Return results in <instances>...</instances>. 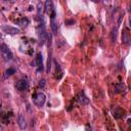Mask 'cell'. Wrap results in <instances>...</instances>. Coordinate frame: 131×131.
Masks as SVG:
<instances>
[{
	"mask_svg": "<svg viewBox=\"0 0 131 131\" xmlns=\"http://www.w3.org/2000/svg\"><path fill=\"white\" fill-rule=\"evenodd\" d=\"M0 51L2 53V56L5 61H11L14 55H12V52L10 51V49L7 47V45L5 44H1L0 45Z\"/></svg>",
	"mask_w": 131,
	"mask_h": 131,
	"instance_id": "7a4b0ae2",
	"label": "cell"
},
{
	"mask_svg": "<svg viewBox=\"0 0 131 131\" xmlns=\"http://www.w3.org/2000/svg\"><path fill=\"white\" fill-rule=\"evenodd\" d=\"M19 126L22 130H25L27 128V121H26L25 117L23 116V115H21V116L19 117Z\"/></svg>",
	"mask_w": 131,
	"mask_h": 131,
	"instance_id": "52a82bcc",
	"label": "cell"
},
{
	"mask_svg": "<svg viewBox=\"0 0 131 131\" xmlns=\"http://www.w3.org/2000/svg\"><path fill=\"white\" fill-rule=\"evenodd\" d=\"M122 19H123V16H122V15H120L119 19H118V26H120V25H121V22H122Z\"/></svg>",
	"mask_w": 131,
	"mask_h": 131,
	"instance_id": "d6986e66",
	"label": "cell"
},
{
	"mask_svg": "<svg viewBox=\"0 0 131 131\" xmlns=\"http://www.w3.org/2000/svg\"><path fill=\"white\" fill-rule=\"evenodd\" d=\"M51 29H52V31H53L54 33L56 32V24H55V22H54V19H51Z\"/></svg>",
	"mask_w": 131,
	"mask_h": 131,
	"instance_id": "9a60e30c",
	"label": "cell"
},
{
	"mask_svg": "<svg viewBox=\"0 0 131 131\" xmlns=\"http://www.w3.org/2000/svg\"><path fill=\"white\" fill-rule=\"evenodd\" d=\"M111 38H112L113 42H116V40H117V28H114L112 30V33H111Z\"/></svg>",
	"mask_w": 131,
	"mask_h": 131,
	"instance_id": "4fadbf2b",
	"label": "cell"
},
{
	"mask_svg": "<svg viewBox=\"0 0 131 131\" xmlns=\"http://www.w3.org/2000/svg\"><path fill=\"white\" fill-rule=\"evenodd\" d=\"M39 86L40 87H44L45 86V79L40 80V83H39Z\"/></svg>",
	"mask_w": 131,
	"mask_h": 131,
	"instance_id": "ac0fdd59",
	"label": "cell"
},
{
	"mask_svg": "<svg viewBox=\"0 0 131 131\" xmlns=\"http://www.w3.org/2000/svg\"><path fill=\"white\" fill-rule=\"evenodd\" d=\"M44 8H45V12H46L47 14H50L52 12V10H53V6H52V2L50 0H47V1L45 2Z\"/></svg>",
	"mask_w": 131,
	"mask_h": 131,
	"instance_id": "ba28073f",
	"label": "cell"
},
{
	"mask_svg": "<svg viewBox=\"0 0 131 131\" xmlns=\"http://www.w3.org/2000/svg\"><path fill=\"white\" fill-rule=\"evenodd\" d=\"M32 98H33V101H34V103L37 107H39V108L43 107L44 103H45V100H46V96H45V94L42 93V92L35 93L34 95H33Z\"/></svg>",
	"mask_w": 131,
	"mask_h": 131,
	"instance_id": "6da1fadb",
	"label": "cell"
},
{
	"mask_svg": "<svg viewBox=\"0 0 131 131\" xmlns=\"http://www.w3.org/2000/svg\"><path fill=\"white\" fill-rule=\"evenodd\" d=\"M28 87H29V82L27 79H21L18 83H16V89L18 90L24 91V90L27 89Z\"/></svg>",
	"mask_w": 131,
	"mask_h": 131,
	"instance_id": "277c9868",
	"label": "cell"
},
{
	"mask_svg": "<svg viewBox=\"0 0 131 131\" xmlns=\"http://www.w3.org/2000/svg\"><path fill=\"white\" fill-rule=\"evenodd\" d=\"M1 30L4 31V33H6V34H9V35H16V34H19V29L14 28V27H10V26H2Z\"/></svg>",
	"mask_w": 131,
	"mask_h": 131,
	"instance_id": "3957f363",
	"label": "cell"
},
{
	"mask_svg": "<svg viewBox=\"0 0 131 131\" xmlns=\"http://www.w3.org/2000/svg\"><path fill=\"white\" fill-rule=\"evenodd\" d=\"M122 40H123V43L124 44H129V36H128V33H127V31H124L123 32Z\"/></svg>",
	"mask_w": 131,
	"mask_h": 131,
	"instance_id": "8fae6325",
	"label": "cell"
},
{
	"mask_svg": "<svg viewBox=\"0 0 131 131\" xmlns=\"http://www.w3.org/2000/svg\"><path fill=\"white\" fill-rule=\"evenodd\" d=\"M46 37H47V33L45 31L44 27H42V30L39 32V43H40V45H43L45 43Z\"/></svg>",
	"mask_w": 131,
	"mask_h": 131,
	"instance_id": "8992f818",
	"label": "cell"
},
{
	"mask_svg": "<svg viewBox=\"0 0 131 131\" xmlns=\"http://www.w3.org/2000/svg\"><path fill=\"white\" fill-rule=\"evenodd\" d=\"M18 24L21 25V26H27L29 24V19H26V18H23V19H19V21H18Z\"/></svg>",
	"mask_w": 131,
	"mask_h": 131,
	"instance_id": "5bb4252c",
	"label": "cell"
},
{
	"mask_svg": "<svg viewBox=\"0 0 131 131\" xmlns=\"http://www.w3.org/2000/svg\"><path fill=\"white\" fill-rule=\"evenodd\" d=\"M77 100L79 101L81 104H88V103H89V99H88L87 96L85 95V93L83 92V91H82V92H80L77 95Z\"/></svg>",
	"mask_w": 131,
	"mask_h": 131,
	"instance_id": "5b68a950",
	"label": "cell"
},
{
	"mask_svg": "<svg viewBox=\"0 0 131 131\" xmlns=\"http://www.w3.org/2000/svg\"><path fill=\"white\" fill-rule=\"evenodd\" d=\"M14 73H15V69H14V68H9L8 70L5 71V78L11 76V75H14Z\"/></svg>",
	"mask_w": 131,
	"mask_h": 131,
	"instance_id": "7c38bea8",
	"label": "cell"
},
{
	"mask_svg": "<svg viewBox=\"0 0 131 131\" xmlns=\"http://www.w3.org/2000/svg\"><path fill=\"white\" fill-rule=\"evenodd\" d=\"M74 24H75L74 19H67V21H66V25H68V26H71V25H74Z\"/></svg>",
	"mask_w": 131,
	"mask_h": 131,
	"instance_id": "e0dca14e",
	"label": "cell"
},
{
	"mask_svg": "<svg viewBox=\"0 0 131 131\" xmlns=\"http://www.w3.org/2000/svg\"><path fill=\"white\" fill-rule=\"evenodd\" d=\"M42 8H43V6H42V4H41L40 2H39V3H38V5H37V12H38V14H41Z\"/></svg>",
	"mask_w": 131,
	"mask_h": 131,
	"instance_id": "2e32d148",
	"label": "cell"
},
{
	"mask_svg": "<svg viewBox=\"0 0 131 131\" xmlns=\"http://www.w3.org/2000/svg\"><path fill=\"white\" fill-rule=\"evenodd\" d=\"M36 64H37L38 67H41L42 66V63H43V56H42V53H38L37 56H36Z\"/></svg>",
	"mask_w": 131,
	"mask_h": 131,
	"instance_id": "30bf717a",
	"label": "cell"
},
{
	"mask_svg": "<svg viewBox=\"0 0 131 131\" xmlns=\"http://www.w3.org/2000/svg\"><path fill=\"white\" fill-rule=\"evenodd\" d=\"M126 90V87L123 83H118L115 86V93H122Z\"/></svg>",
	"mask_w": 131,
	"mask_h": 131,
	"instance_id": "9c48e42d",
	"label": "cell"
}]
</instances>
